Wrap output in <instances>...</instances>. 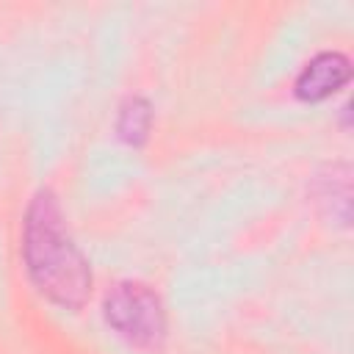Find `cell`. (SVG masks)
<instances>
[{"label": "cell", "instance_id": "cell-3", "mask_svg": "<svg viewBox=\"0 0 354 354\" xmlns=\"http://www.w3.org/2000/svg\"><path fill=\"white\" fill-rule=\"evenodd\" d=\"M348 77H351V66L346 55L321 53L296 77V97L304 102H321L329 94H335L340 86H346Z\"/></svg>", "mask_w": 354, "mask_h": 354}, {"label": "cell", "instance_id": "cell-1", "mask_svg": "<svg viewBox=\"0 0 354 354\" xmlns=\"http://www.w3.org/2000/svg\"><path fill=\"white\" fill-rule=\"evenodd\" d=\"M22 254L30 282L50 301L77 310L91 293V268L72 235L64 230V216L50 191H39L25 216Z\"/></svg>", "mask_w": 354, "mask_h": 354}, {"label": "cell", "instance_id": "cell-4", "mask_svg": "<svg viewBox=\"0 0 354 354\" xmlns=\"http://www.w3.org/2000/svg\"><path fill=\"white\" fill-rule=\"evenodd\" d=\"M149 119H152L149 105L141 97H130L119 113V136L127 144H141L149 133Z\"/></svg>", "mask_w": 354, "mask_h": 354}, {"label": "cell", "instance_id": "cell-2", "mask_svg": "<svg viewBox=\"0 0 354 354\" xmlns=\"http://www.w3.org/2000/svg\"><path fill=\"white\" fill-rule=\"evenodd\" d=\"M105 321L130 346L160 348L166 337V313L155 290L141 282H119L105 296Z\"/></svg>", "mask_w": 354, "mask_h": 354}]
</instances>
